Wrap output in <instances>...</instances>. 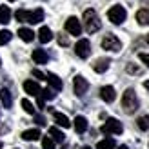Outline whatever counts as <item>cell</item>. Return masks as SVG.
Segmentation results:
<instances>
[{
  "label": "cell",
  "instance_id": "cell-1",
  "mask_svg": "<svg viewBox=\"0 0 149 149\" xmlns=\"http://www.w3.org/2000/svg\"><path fill=\"white\" fill-rule=\"evenodd\" d=\"M15 18L18 22H29V24H38L44 20V9H35V11H26V9H18L15 13Z\"/></svg>",
  "mask_w": 149,
  "mask_h": 149
},
{
  "label": "cell",
  "instance_id": "cell-2",
  "mask_svg": "<svg viewBox=\"0 0 149 149\" xmlns=\"http://www.w3.org/2000/svg\"><path fill=\"white\" fill-rule=\"evenodd\" d=\"M122 107H124V111H125L127 115H133V113L138 109V98H136L135 89H125V91H124Z\"/></svg>",
  "mask_w": 149,
  "mask_h": 149
},
{
  "label": "cell",
  "instance_id": "cell-3",
  "mask_svg": "<svg viewBox=\"0 0 149 149\" xmlns=\"http://www.w3.org/2000/svg\"><path fill=\"white\" fill-rule=\"evenodd\" d=\"M84 27H86L87 33H96L102 27L100 18H98V15H96L95 9H86L84 11Z\"/></svg>",
  "mask_w": 149,
  "mask_h": 149
},
{
  "label": "cell",
  "instance_id": "cell-4",
  "mask_svg": "<svg viewBox=\"0 0 149 149\" xmlns=\"http://www.w3.org/2000/svg\"><path fill=\"white\" fill-rule=\"evenodd\" d=\"M100 131L104 133V135H120V133L124 131V127H122L120 120H116V118H109V120L100 127Z\"/></svg>",
  "mask_w": 149,
  "mask_h": 149
},
{
  "label": "cell",
  "instance_id": "cell-5",
  "mask_svg": "<svg viewBox=\"0 0 149 149\" xmlns=\"http://www.w3.org/2000/svg\"><path fill=\"white\" fill-rule=\"evenodd\" d=\"M125 17H127V13H125V9H124L122 6H113V7L107 11V18L113 22L115 26H120L122 22L125 20Z\"/></svg>",
  "mask_w": 149,
  "mask_h": 149
},
{
  "label": "cell",
  "instance_id": "cell-6",
  "mask_svg": "<svg viewBox=\"0 0 149 149\" xmlns=\"http://www.w3.org/2000/svg\"><path fill=\"white\" fill-rule=\"evenodd\" d=\"M102 47L106 51H113V53H118L122 49V42L116 38L115 35H107L102 38Z\"/></svg>",
  "mask_w": 149,
  "mask_h": 149
},
{
  "label": "cell",
  "instance_id": "cell-7",
  "mask_svg": "<svg viewBox=\"0 0 149 149\" xmlns=\"http://www.w3.org/2000/svg\"><path fill=\"white\" fill-rule=\"evenodd\" d=\"M74 53H77V56H80V58H87L91 55V44H89V40L87 38H80L77 42V46H74Z\"/></svg>",
  "mask_w": 149,
  "mask_h": 149
},
{
  "label": "cell",
  "instance_id": "cell-8",
  "mask_svg": "<svg viewBox=\"0 0 149 149\" xmlns=\"http://www.w3.org/2000/svg\"><path fill=\"white\" fill-rule=\"evenodd\" d=\"M65 31H68L69 35H73V36H80V33H82L80 20L77 17H69L68 20H65Z\"/></svg>",
  "mask_w": 149,
  "mask_h": 149
},
{
  "label": "cell",
  "instance_id": "cell-9",
  "mask_svg": "<svg viewBox=\"0 0 149 149\" xmlns=\"http://www.w3.org/2000/svg\"><path fill=\"white\" fill-rule=\"evenodd\" d=\"M73 86H74V93H77V96H84L87 93V89H89V84H87V80L84 77H74L73 80Z\"/></svg>",
  "mask_w": 149,
  "mask_h": 149
},
{
  "label": "cell",
  "instance_id": "cell-10",
  "mask_svg": "<svg viewBox=\"0 0 149 149\" xmlns=\"http://www.w3.org/2000/svg\"><path fill=\"white\" fill-rule=\"evenodd\" d=\"M100 98L104 100V102H107V104H111L115 98H116V93H115V87L113 86H104L102 89H100Z\"/></svg>",
  "mask_w": 149,
  "mask_h": 149
},
{
  "label": "cell",
  "instance_id": "cell-11",
  "mask_svg": "<svg viewBox=\"0 0 149 149\" xmlns=\"http://www.w3.org/2000/svg\"><path fill=\"white\" fill-rule=\"evenodd\" d=\"M46 80L49 82V89H53V91H60V89H62V80H60V77H58V74L47 73V74H46Z\"/></svg>",
  "mask_w": 149,
  "mask_h": 149
},
{
  "label": "cell",
  "instance_id": "cell-12",
  "mask_svg": "<svg viewBox=\"0 0 149 149\" xmlns=\"http://www.w3.org/2000/svg\"><path fill=\"white\" fill-rule=\"evenodd\" d=\"M24 89H26V93H27V95H31V96H38L40 91H42L40 86L36 84L35 80H26V82H24Z\"/></svg>",
  "mask_w": 149,
  "mask_h": 149
},
{
  "label": "cell",
  "instance_id": "cell-13",
  "mask_svg": "<svg viewBox=\"0 0 149 149\" xmlns=\"http://www.w3.org/2000/svg\"><path fill=\"white\" fill-rule=\"evenodd\" d=\"M109 64H111L109 58H98V60H95L93 69H95L96 73H106V71L109 69Z\"/></svg>",
  "mask_w": 149,
  "mask_h": 149
},
{
  "label": "cell",
  "instance_id": "cell-14",
  "mask_svg": "<svg viewBox=\"0 0 149 149\" xmlns=\"http://www.w3.org/2000/svg\"><path fill=\"white\" fill-rule=\"evenodd\" d=\"M73 125H74V131H77V133H86L87 131V118L78 115L77 118H74Z\"/></svg>",
  "mask_w": 149,
  "mask_h": 149
},
{
  "label": "cell",
  "instance_id": "cell-15",
  "mask_svg": "<svg viewBox=\"0 0 149 149\" xmlns=\"http://www.w3.org/2000/svg\"><path fill=\"white\" fill-rule=\"evenodd\" d=\"M49 138L53 140V142L62 144L64 140H65V135H64V133H62V131H60V129H58L56 125H55V127H49Z\"/></svg>",
  "mask_w": 149,
  "mask_h": 149
},
{
  "label": "cell",
  "instance_id": "cell-16",
  "mask_svg": "<svg viewBox=\"0 0 149 149\" xmlns=\"http://www.w3.org/2000/svg\"><path fill=\"white\" fill-rule=\"evenodd\" d=\"M53 118H55V122L56 125H60V127H71V122H69V118L65 116L64 113H53Z\"/></svg>",
  "mask_w": 149,
  "mask_h": 149
},
{
  "label": "cell",
  "instance_id": "cell-17",
  "mask_svg": "<svg viewBox=\"0 0 149 149\" xmlns=\"http://www.w3.org/2000/svg\"><path fill=\"white\" fill-rule=\"evenodd\" d=\"M42 135L38 129H27L22 133V140H26V142H33V140H38Z\"/></svg>",
  "mask_w": 149,
  "mask_h": 149
},
{
  "label": "cell",
  "instance_id": "cell-18",
  "mask_svg": "<svg viewBox=\"0 0 149 149\" xmlns=\"http://www.w3.org/2000/svg\"><path fill=\"white\" fill-rule=\"evenodd\" d=\"M33 60L36 62V64H47V53H46V51H44V49H35L33 51Z\"/></svg>",
  "mask_w": 149,
  "mask_h": 149
},
{
  "label": "cell",
  "instance_id": "cell-19",
  "mask_svg": "<svg viewBox=\"0 0 149 149\" xmlns=\"http://www.w3.org/2000/svg\"><path fill=\"white\" fill-rule=\"evenodd\" d=\"M51 38H53V33H51V29L49 27H40V31H38V40L42 42V44H47V42H51Z\"/></svg>",
  "mask_w": 149,
  "mask_h": 149
},
{
  "label": "cell",
  "instance_id": "cell-20",
  "mask_svg": "<svg viewBox=\"0 0 149 149\" xmlns=\"http://www.w3.org/2000/svg\"><path fill=\"white\" fill-rule=\"evenodd\" d=\"M18 36H20L24 42H33V40H35V33H33L29 27H20V29H18Z\"/></svg>",
  "mask_w": 149,
  "mask_h": 149
},
{
  "label": "cell",
  "instance_id": "cell-21",
  "mask_svg": "<svg viewBox=\"0 0 149 149\" xmlns=\"http://www.w3.org/2000/svg\"><path fill=\"white\" fill-rule=\"evenodd\" d=\"M136 22L140 26H147L149 24V9H138L136 11Z\"/></svg>",
  "mask_w": 149,
  "mask_h": 149
},
{
  "label": "cell",
  "instance_id": "cell-22",
  "mask_svg": "<svg viewBox=\"0 0 149 149\" xmlns=\"http://www.w3.org/2000/svg\"><path fill=\"white\" fill-rule=\"evenodd\" d=\"M11 20V9L9 6H0V24H7Z\"/></svg>",
  "mask_w": 149,
  "mask_h": 149
},
{
  "label": "cell",
  "instance_id": "cell-23",
  "mask_svg": "<svg viewBox=\"0 0 149 149\" xmlns=\"http://www.w3.org/2000/svg\"><path fill=\"white\" fill-rule=\"evenodd\" d=\"M0 100H2L4 107H11L13 106V96H11V93L7 91V89H2V91H0Z\"/></svg>",
  "mask_w": 149,
  "mask_h": 149
},
{
  "label": "cell",
  "instance_id": "cell-24",
  "mask_svg": "<svg viewBox=\"0 0 149 149\" xmlns=\"http://www.w3.org/2000/svg\"><path fill=\"white\" fill-rule=\"evenodd\" d=\"M96 149H115V140L113 138H104L96 144Z\"/></svg>",
  "mask_w": 149,
  "mask_h": 149
},
{
  "label": "cell",
  "instance_id": "cell-25",
  "mask_svg": "<svg viewBox=\"0 0 149 149\" xmlns=\"http://www.w3.org/2000/svg\"><path fill=\"white\" fill-rule=\"evenodd\" d=\"M136 124H138V129H142V131H147V129H149V116H147V115L140 116L138 120H136Z\"/></svg>",
  "mask_w": 149,
  "mask_h": 149
},
{
  "label": "cell",
  "instance_id": "cell-26",
  "mask_svg": "<svg viewBox=\"0 0 149 149\" xmlns=\"http://www.w3.org/2000/svg\"><path fill=\"white\" fill-rule=\"evenodd\" d=\"M38 96H40L44 102H46V100H53L55 98V91H53V89H42Z\"/></svg>",
  "mask_w": 149,
  "mask_h": 149
},
{
  "label": "cell",
  "instance_id": "cell-27",
  "mask_svg": "<svg viewBox=\"0 0 149 149\" xmlns=\"http://www.w3.org/2000/svg\"><path fill=\"white\" fill-rule=\"evenodd\" d=\"M11 40V33L7 31V29H0V46H4Z\"/></svg>",
  "mask_w": 149,
  "mask_h": 149
},
{
  "label": "cell",
  "instance_id": "cell-28",
  "mask_svg": "<svg viewBox=\"0 0 149 149\" xmlns=\"http://www.w3.org/2000/svg\"><path fill=\"white\" fill-rule=\"evenodd\" d=\"M22 107H24V111H26V113H29V115H35V106H33V104L29 102L27 98H24V100H22Z\"/></svg>",
  "mask_w": 149,
  "mask_h": 149
},
{
  "label": "cell",
  "instance_id": "cell-29",
  "mask_svg": "<svg viewBox=\"0 0 149 149\" xmlns=\"http://www.w3.org/2000/svg\"><path fill=\"white\" fill-rule=\"evenodd\" d=\"M42 147H44V149H55V142H53L49 136H44V138H42Z\"/></svg>",
  "mask_w": 149,
  "mask_h": 149
},
{
  "label": "cell",
  "instance_id": "cell-30",
  "mask_svg": "<svg viewBox=\"0 0 149 149\" xmlns=\"http://www.w3.org/2000/svg\"><path fill=\"white\" fill-rule=\"evenodd\" d=\"M125 71H127V73H131V74H140V73H142V69H140L136 64H127V68H125Z\"/></svg>",
  "mask_w": 149,
  "mask_h": 149
},
{
  "label": "cell",
  "instance_id": "cell-31",
  "mask_svg": "<svg viewBox=\"0 0 149 149\" xmlns=\"http://www.w3.org/2000/svg\"><path fill=\"white\" fill-rule=\"evenodd\" d=\"M58 42H60V46H69V38H68V36H65V35H58Z\"/></svg>",
  "mask_w": 149,
  "mask_h": 149
},
{
  "label": "cell",
  "instance_id": "cell-32",
  "mask_svg": "<svg viewBox=\"0 0 149 149\" xmlns=\"http://www.w3.org/2000/svg\"><path fill=\"white\" fill-rule=\"evenodd\" d=\"M33 77H36L38 80H46V74H44L42 71H38V69H33Z\"/></svg>",
  "mask_w": 149,
  "mask_h": 149
},
{
  "label": "cell",
  "instance_id": "cell-33",
  "mask_svg": "<svg viewBox=\"0 0 149 149\" xmlns=\"http://www.w3.org/2000/svg\"><path fill=\"white\" fill-rule=\"evenodd\" d=\"M138 56H140V60H142V62L147 65V68H149V55H147V53H140Z\"/></svg>",
  "mask_w": 149,
  "mask_h": 149
},
{
  "label": "cell",
  "instance_id": "cell-34",
  "mask_svg": "<svg viewBox=\"0 0 149 149\" xmlns=\"http://www.w3.org/2000/svg\"><path fill=\"white\" fill-rule=\"evenodd\" d=\"M35 122L38 124V125H46V120H44L42 116H35Z\"/></svg>",
  "mask_w": 149,
  "mask_h": 149
},
{
  "label": "cell",
  "instance_id": "cell-35",
  "mask_svg": "<svg viewBox=\"0 0 149 149\" xmlns=\"http://www.w3.org/2000/svg\"><path fill=\"white\" fill-rule=\"evenodd\" d=\"M144 87H146L147 91H149V80H146V82H144Z\"/></svg>",
  "mask_w": 149,
  "mask_h": 149
},
{
  "label": "cell",
  "instance_id": "cell-36",
  "mask_svg": "<svg viewBox=\"0 0 149 149\" xmlns=\"http://www.w3.org/2000/svg\"><path fill=\"white\" fill-rule=\"evenodd\" d=\"M118 149H129L127 146H120V147H118Z\"/></svg>",
  "mask_w": 149,
  "mask_h": 149
},
{
  "label": "cell",
  "instance_id": "cell-37",
  "mask_svg": "<svg viewBox=\"0 0 149 149\" xmlns=\"http://www.w3.org/2000/svg\"><path fill=\"white\" fill-rule=\"evenodd\" d=\"M82 149H91V147H89V146H86V147H82Z\"/></svg>",
  "mask_w": 149,
  "mask_h": 149
},
{
  "label": "cell",
  "instance_id": "cell-38",
  "mask_svg": "<svg viewBox=\"0 0 149 149\" xmlns=\"http://www.w3.org/2000/svg\"><path fill=\"white\" fill-rule=\"evenodd\" d=\"M147 44H149V35H147Z\"/></svg>",
  "mask_w": 149,
  "mask_h": 149
},
{
  "label": "cell",
  "instance_id": "cell-39",
  "mask_svg": "<svg viewBox=\"0 0 149 149\" xmlns=\"http://www.w3.org/2000/svg\"><path fill=\"white\" fill-rule=\"evenodd\" d=\"M0 149H2V142H0Z\"/></svg>",
  "mask_w": 149,
  "mask_h": 149
},
{
  "label": "cell",
  "instance_id": "cell-40",
  "mask_svg": "<svg viewBox=\"0 0 149 149\" xmlns=\"http://www.w3.org/2000/svg\"><path fill=\"white\" fill-rule=\"evenodd\" d=\"M9 2H15V0H9Z\"/></svg>",
  "mask_w": 149,
  "mask_h": 149
},
{
  "label": "cell",
  "instance_id": "cell-41",
  "mask_svg": "<svg viewBox=\"0 0 149 149\" xmlns=\"http://www.w3.org/2000/svg\"><path fill=\"white\" fill-rule=\"evenodd\" d=\"M0 65H2V60H0Z\"/></svg>",
  "mask_w": 149,
  "mask_h": 149
}]
</instances>
